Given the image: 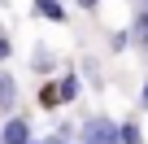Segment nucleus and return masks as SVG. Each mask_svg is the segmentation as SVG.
<instances>
[{"instance_id":"1","label":"nucleus","mask_w":148,"mask_h":144,"mask_svg":"<svg viewBox=\"0 0 148 144\" xmlns=\"http://www.w3.org/2000/svg\"><path fill=\"white\" fill-rule=\"evenodd\" d=\"M79 140L83 144H122V122H113L109 114H96L79 127Z\"/></svg>"},{"instance_id":"2","label":"nucleus","mask_w":148,"mask_h":144,"mask_svg":"<svg viewBox=\"0 0 148 144\" xmlns=\"http://www.w3.org/2000/svg\"><path fill=\"white\" fill-rule=\"evenodd\" d=\"M0 135H5V144H31V122L13 114L5 127H0Z\"/></svg>"},{"instance_id":"3","label":"nucleus","mask_w":148,"mask_h":144,"mask_svg":"<svg viewBox=\"0 0 148 144\" xmlns=\"http://www.w3.org/2000/svg\"><path fill=\"white\" fill-rule=\"evenodd\" d=\"M57 92H61V105H70V101H79V74H61Z\"/></svg>"},{"instance_id":"4","label":"nucleus","mask_w":148,"mask_h":144,"mask_svg":"<svg viewBox=\"0 0 148 144\" xmlns=\"http://www.w3.org/2000/svg\"><path fill=\"white\" fill-rule=\"evenodd\" d=\"M35 9H39V18H48V22H65L61 0H35Z\"/></svg>"},{"instance_id":"5","label":"nucleus","mask_w":148,"mask_h":144,"mask_svg":"<svg viewBox=\"0 0 148 144\" xmlns=\"http://www.w3.org/2000/svg\"><path fill=\"white\" fill-rule=\"evenodd\" d=\"M13 96H18V79L13 74H0V109H9Z\"/></svg>"},{"instance_id":"6","label":"nucleus","mask_w":148,"mask_h":144,"mask_svg":"<svg viewBox=\"0 0 148 144\" xmlns=\"http://www.w3.org/2000/svg\"><path fill=\"white\" fill-rule=\"evenodd\" d=\"M122 144H144V127L131 118V122H122Z\"/></svg>"},{"instance_id":"7","label":"nucleus","mask_w":148,"mask_h":144,"mask_svg":"<svg viewBox=\"0 0 148 144\" xmlns=\"http://www.w3.org/2000/svg\"><path fill=\"white\" fill-rule=\"evenodd\" d=\"M52 65H57V61H52V52H48V48H35V70H39V74H48Z\"/></svg>"},{"instance_id":"8","label":"nucleus","mask_w":148,"mask_h":144,"mask_svg":"<svg viewBox=\"0 0 148 144\" xmlns=\"http://www.w3.org/2000/svg\"><path fill=\"white\" fill-rule=\"evenodd\" d=\"M9 57H13V44H9L5 35H0V61H9Z\"/></svg>"},{"instance_id":"9","label":"nucleus","mask_w":148,"mask_h":144,"mask_svg":"<svg viewBox=\"0 0 148 144\" xmlns=\"http://www.w3.org/2000/svg\"><path fill=\"white\" fill-rule=\"evenodd\" d=\"M100 5V0H79V9H96Z\"/></svg>"},{"instance_id":"10","label":"nucleus","mask_w":148,"mask_h":144,"mask_svg":"<svg viewBox=\"0 0 148 144\" xmlns=\"http://www.w3.org/2000/svg\"><path fill=\"white\" fill-rule=\"evenodd\" d=\"M139 105H144V109H148V83H144V92H139Z\"/></svg>"},{"instance_id":"11","label":"nucleus","mask_w":148,"mask_h":144,"mask_svg":"<svg viewBox=\"0 0 148 144\" xmlns=\"http://www.w3.org/2000/svg\"><path fill=\"white\" fill-rule=\"evenodd\" d=\"M31 144H52V140H31Z\"/></svg>"},{"instance_id":"12","label":"nucleus","mask_w":148,"mask_h":144,"mask_svg":"<svg viewBox=\"0 0 148 144\" xmlns=\"http://www.w3.org/2000/svg\"><path fill=\"white\" fill-rule=\"evenodd\" d=\"M52 144H65V140H57V135H52Z\"/></svg>"},{"instance_id":"13","label":"nucleus","mask_w":148,"mask_h":144,"mask_svg":"<svg viewBox=\"0 0 148 144\" xmlns=\"http://www.w3.org/2000/svg\"><path fill=\"white\" fill-rule=\"evenodd\" d=\"M0 144H5V135H0Z\"/></svg>"}]
</instances>
